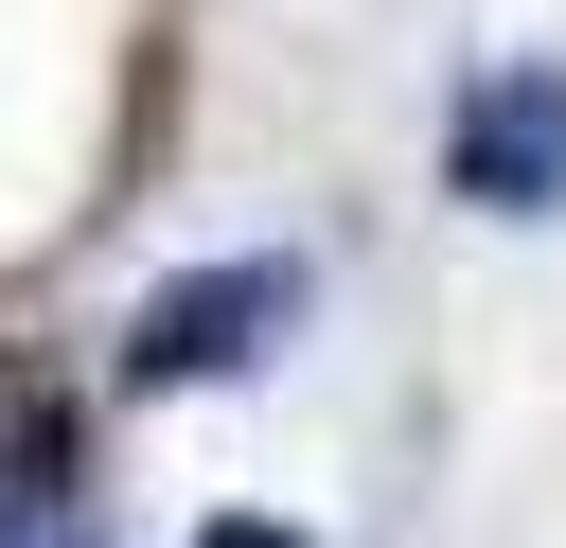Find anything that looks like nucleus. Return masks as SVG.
Masks as SVG:
<instances>
[{
    "mask_svg": "<svg viewBox=\"0 0 566 548\" xmlns=\"http://www.w3.org/2000/svg\"><path fill=\"white\" fill-rule=\"evenodd\" d=\"M195 548H318V530H283V513H212Z\"/></svg>",
    "mask_w": 566,
    "mask_h": 548,
    "instance_id": "nucleus-4",
    "label": "nucleus"
},
{
    "mask_svg": "<svg viewBox=\"0 0 566 548\" xmlns=\"http://www.w3.org/2000/svg\"><path fill=\"white\" fill-rule=\"evenodd\" d=\"M301 318H318V265H301V247H230V265H177V283H142V318L106 336V371H124V407H177V389H230V371H265Z\"/></svg>",
    "mask_w": 566,
    "mask_h": 548,
    "instance_id": "nucleus-1",
    "label": "nucleus"
},
{
    "mask_svg": "<svg viewBox=\"0 0 566 548\" xmlns=\"http://www.w3.org/2000/svg\"><path fill=\"white\" fill-rule=\"evenodd\" d=\"M0 548H106V513H88L71 424H53V407H35V424H18V460H0Z\"/></svg>",
    "mask_w": 566,
    "mask_h": 548,
    "instance_id": "nucleus-3",
    "label": "nucleus"
},
{
    "mask_svg": "<svg viewBox=\"0 0 566 548\" xmlns=\"http://www.w3.org/2000/svg\"><path fill=\"white\" fill-rule=\"evenodd\" d=\"M442 177H460V212H495V230L566 212V53H495V71L442 106Z\"/></svg>",
    "mask_w": 566,
    "mask_h": 548,
    "instance_id": "nucleus-2",
    "label": "nucleus"
}]
</instances>
